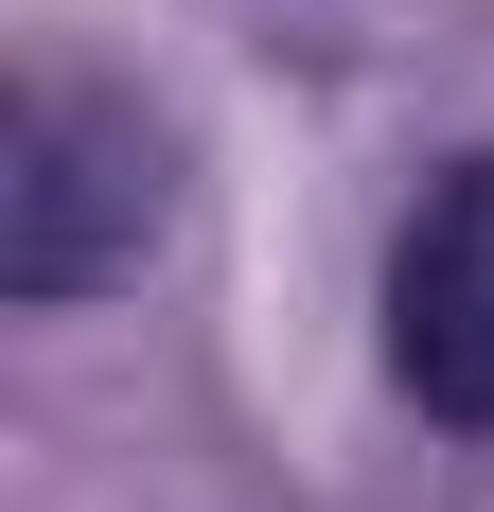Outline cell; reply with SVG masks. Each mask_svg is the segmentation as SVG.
<instances>
[{"label": "cell", "instance_id": "obj_2", "mask_svg": "<svg viewBox=\"0 0 494 512\" xmlns=\"http://www.w3.org/2000/svg\"><path fill=\"white\" fill-rule=\"evenodd\" d=\"M389 371L442 424H494V159H459L389 248Z\"/></svg>", "mask_w": 494, "mask_h": 512}, {"label": "cell", "instance_id": "obj_1", "mask_svg": "<svg viewBox=\"0 0 494 512\" xmlns=\"http://www.w3.org/2000/svg\"><path fill=\"white\" fill-rule=\"evenodd\" d=\"M159 230H177V142L124 89L36 71L0 124V301H106L159 265Z\"/></svg>", "mask_w": 494, "mask_h": 512}]
</instances>
